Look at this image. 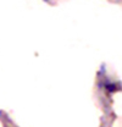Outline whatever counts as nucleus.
I'll return each mask as SVG.
<instances>
[{
	"label": "nucleus",
	"mask_w": 122,
	"mask_h": 127,
	"mask_svg": "<svg viewBox=\"0 0 122 127\" xmlns=\"http://www.w3.org/2000/svg\"><path fill=\"white\" fill-rule=\"evenodd\" d=\"M45 1H49V0H45Z\"/></svg>",
	"instance_id": "obj_2"
},
{
	"label": "nucleus",
	"mask_w": 122,
	"mask_h": 127,
	"mask_svg": "<svg viewBox=\"0 0 122 127\" xmlns=\"http://www.w3.org/2000/svg\"><path fill=\"white\" fill-rule=\"evenodd\" d=\"M105 88H106V91L112 93V92L116 91V84H115V83H107L106 86H105Z\"/></svg>",
	"instance_id": "obj_1"
}]
</instances>
